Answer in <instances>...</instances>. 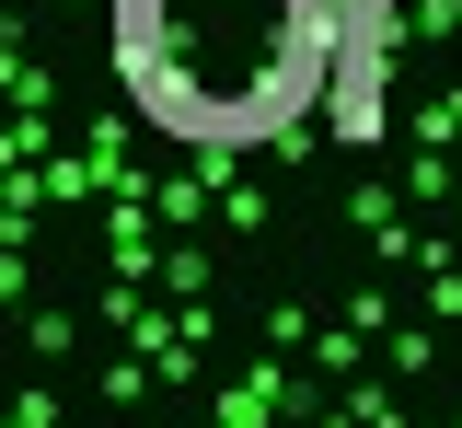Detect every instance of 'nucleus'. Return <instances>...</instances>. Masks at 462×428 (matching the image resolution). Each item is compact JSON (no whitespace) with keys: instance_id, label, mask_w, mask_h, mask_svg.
<instances>
[{"instance_id":"1","label":"nucleus","mask_w":462,"mask_h":428,"mask_svg":"<svg viewBox=\"0 0 462 428\" xmlns=\"http://www.w3.org/2000/svg\"><path fill=\"white\" fill-rule=\"evenodd\" d=\"M358 0H105V70L173 151H278L336 105Z\"/></svg>"},{"instance_id":"2","label":"nucleus","mask_w":462,"mask_h":428,"mask_svg":"<svg viewBox=\"0 0 462 428\" xmlns=\"http://www.w3.org/2000/svg\"><path fill=\"white\" fill-rule=\"evenodd\" d=\"M451 116H462V105H451Z\"/></svg>"}]
</instances>
